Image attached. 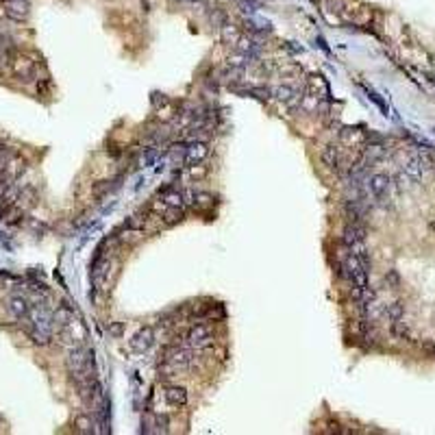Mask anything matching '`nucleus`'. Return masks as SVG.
<instances>
[{
  "mask_svg": "<svg viewBox=\"0 0 435 435\" xmlns=\"http://www.w3.org/2000/svg\"><path fill=\"white\" fill-rule=\"evenodd\" d=\"M7 309H9V313H11L13 318H17V320H24V318L31 313L29 302H26L22 296H11V298L7 300Z\"/></svg>",
  "mask_w": 435,
  "mask_h": 435,
  "instance_id": "1a4fd4ad",
  "label": "nucleus"
},
{
  "mask_svg": "<svg viewBox=\"0 0 435 435\" xmlns=\"http://www.w3.org/2000/svg\"><path fill=\"white\" fill-rule=\"evenodd\" d=\"M74 427H77L79 433H91V420L87 415H79V418L74 420Z\"/></svg>",
  "mask_w": 435,
  "mask_h": 435,
  "instance_id": "412c9836",
  "label": "nucleus"
},
{
  "mask_svg": "<svg viewBox=\"0 0 435 435\" xmlns=\"http://www.w3.org/2000/svg\"><path fill=\"white\" fill-rule=\"evenodd\" d=\"M383 313L387 316V320H390V322L401 320V318H403V313H405L403 302H399V300H396V302H390V305H387V307L383 309Z\"/></svg>",
  "mask_w": 435,
  "mask_h": 435,
  "instance_id": "f3484780",
  "label": "nucleus"
},
{
  "mask_svg": "<svg viewBox=\"0 0 435 435\" xmlns=\"http://www.w3.org/2000/svg\"><path fill=\"white\" fill-rule=\"evenodd\" d=\"M339 140H342V144H346V146H355L359 142H364V131L353 128V126H344L339 131Z\"/></svg>",
  "mask_w": 435,
  "mask_h": 435,
  "instance_id": "f8f14e48",
  "label": "nucleus"
},
{
  "mask_svg": "<svg viewBox=\"0 0 435 435\" xmlns=\"http://www.w3.org/2000/svg\"><path fill=\"white\" fill-rule=\"evenodd\" d=\"M163 222L165 224H177V222L183 218V207H168L163 211Z\"/></svg>",
  "mask_w": 435,
  "mask_h": 435,
  "instance_id": "aec40b11",
  "label": "nucleus"
},
{
  "mask_svg": "<svg viewBox=\"0 0 435 435\" xmlns=\"http://www.w3.org/2000/svg\"><path fill=\"white\" fill-rule=\"evenodd\" d=\"M11 68H13V74L17 79L31 81L33 74H35V61H31L29 57H24V54H17V57L11 61Z\"/></svg>",
  "mask_w": 435,
  "mask_h": 435,
  "instance_id": "39448f33",
  "label": "nucleus"
},
{
  "mask_svg": "<svg viewBox=\"0 0 435 435\" xmlns=\"http://www.w3.org/2000/svg\"><path fill=\"white\" fill-rule=\"evenodd\" d=\"M222 40H224L226 44H231V46H237V42L242 40V33H239L237 26L226 24V26H222Z\"/></svg>",
  "mask_w": 435,
  "mask_h": 435,
  "instance_id": "dca6fc26",
  "label": "nucleus"
},
{
  "mask_svg": "<svg viewBox=\"0 0 435 435\" xmlns=\"http://www.w3.org/2000/svg\"><path fill=\"white\" fill-rule=\"evenodd\" d=\"M209 155V146L205 142H192L187 148H185V163L192 165V163H200L205 161Z\"/></svg>",
  "mask_w": 435,
  "mask_h": 435,
  "instance_id": "423d86ee",
  "label": "nucleus"
},
{
  "mask_svg": "<svg viewBox=\"0 0 435 435\" xmlns=\"http://www.w3.org/2000/svg\"><path fill=\"white\" fill-rule=\"evenodd\" d=\"M163 399L170 407H183L187 403V392H185V387H181V385H168L163 390Z\"/></svg>",
  "mask_w": 435,
  "mask_h": 435,
  "instance_id": "6e6552de",
  "label": "nucleus"
},
{
  "mask_svg": "<svg viewBox=\"0 0 435 435\" xmlns=\"http://www.w3.org/2000/svg\"><path fill=\"white\" fill-rule=\"evenodd\" d=\"M274 96L281 100V103H285V105H290V107H294V105H300V91H296L294 87H290V85H279V87H274Z\"/></svg>",
  "mask_w": 435,
  "mask_h": 435,
  "instance_id": "9d476101",
  "label": "nucleus"
},
{
  "mask_svg": "<svg viewBox=\"0 0 435 435\" xmlns=\"http://www.w3.org/2000/svg\"><path fill=\"white\" fill-rule=\"evenodd\" d=\"M322 161L329 168H339V148L337 146H325L322 150Z\"/></svg>",
  "mask_w": 435,
  "mask_h": 435,
  "instance_id": "2eb2a0df",
  "label": "nucleus"
},
{
  "mask_svg": "<svg viewBox=\"0 0 435 435\" xmlns=\"http://www.w3.org/2000/svg\"><path fill=\"white\" fill-rule=\"evenodd\" d=\"M7 13L13 17V20H22L29 13V5L24 0H9L7 3Z\"/></svg>",
  "mask_w": 435,
  "mask_h": 435,
  "instance_id": "ddd939ff",
  "label": "nucleus"
},
{
  "mask_svg": "<svg viewBox=\"0 0 435 435\" xmlns=\"http://www.w3.org/2000/svg\"><path fill=\"white\" fill-rule=\"evenodd\" d=\"M214 342V329L211 325H194L187 333V344L192 348H207Z\"/></svg>",
  "mask_w": 435,
  "mask_h": 435,
  "instance_id": "f257e3e1",
  "label": "nucleus"
},
{
  "mask_svg": "<svg viewBox=\"0 0 435 435\" xmlns=\"http://www.w3.org/2000/svg\"><path fill=\"white\" fill-rule=\"evenodd\" d=\"M207 172H209V168L207 165H202V161L200 163H192L190 165V174L194 179H205L207 177Z\"/></svg>",
  "mask_w": 435,
  "mask_h": 435,
  "instance_id": "4be33fe9",
  "label": "nucleus"
},
{
  "mask_svg": "<svg viewBox=\"0 0 435 435\" xmlns=\"http://www.w3.org/2000/svg\"><path fill=\"white\" fill-rule=\"evenodd\" d=\"M163 202L168 207H183L185 202H183V192H177V190H172V192H165L163 194Z\"/></svg>",
  "mask_w": 435,
  "mask_h": 435,
  "instance_id": "6ab92c4d",
  "label": "nucleus"
},
{
  "mask_svg": "<svg viewBox=\"0 0 435 435\" xmlns=\"http://www.w3.org/2000/svg\"><path fill=\"white\" fill-rule=\"evenodd\" d=\"M368 190H370V194H372L374 198H379V200L385 198L387 192H390V177H387V174H381V172L372 174L370 181H368Z\"/></svg>",
  "mask_w": 435,
  "mask_h": 435,
  "instance_id": "20e7f679",
  "label": "nucleus"
},
{
  "mask_svg": "<svg viewBox=\"0 0 435 435\" xmlns=\"http://www.w3.org/2000/svg\"><path fill=\"white\" fill-rule=\"evenodd\" d=\"M111 333H114V335H120V333H122V325H114L111 327Z\"/></svg>",
  "mask_w": 435,
  "mask_h": 435,
  "instance_id": "b1692460",
  "label": "nucleus"
},
{
  "mask_svg": "<svg viewBox=\"0 0 435 435\" xmlns=\"http://www.w3.org/2000/svg\"><path fill=\"white\" fill-rule=\"evenodd\" d=\"M24 168H26L24 159H20V157H13V155H11V159L7 161V168H5V172H7V177L17 179V177H20V174L24 172Z\"/></svg>",
  "mask_w": 435,
  "mask_h": 435,
  "instance_id": "4468645a",
  "label": "nucleus"
},
{
  "mask_svg": "<svg viewBox=\"0 0 435 435\" xmlns=\"http://www.w3.org/2000/svg\"><path fill=\"white\" fill-rule=\"evenodd\" d=\"M364 239H366V229L359 222H348V226L344 229V244L353 248L355 244H362Z\"/></svg>",
  "mask_w": 435,
  "mask_h": 435,
  "instance_id": "0eeeda50",
  "label": "nucleus"
},
{
  "mask_svg": "<svg viewBox=\"0 0 435 435\" xmlns=\"http://www.w3.org/2000/svg\"><path fill=\"white\" fill-rule=\"evenodd\" d=\"M422 172H424V165H422L420 157H409V159L405 161V174L411 181H420L422 179Z\"/></svg>",
  "mask_w": 435,
  "mask_h": 435,
  "instance_id": "9b49d317",
  "label": "nucleus"
},
{
  "mask_svg": "<svg viewBox=\"0 0 435 435\" xmlns=\"http://www.w3.org/2000/svg\"><path fill=\"white\" fill-rule=\"evenodd\" d=\"M131 348L135 350V353H148L150 350V346L155 344V331L150 327H142V329H137L133 333V337H131Z\"/></svg>",
  "mask_w": 435,
  "mask_h": 435,
  "instance_id": "7ed1b4c3",
  "label": "nucleus"
},
{
  "mask_svg": "<svg viewBox=\"0 0 435 435\" xmlns=\"http://www.w3.org/2000/svg\"><path fill=\"white\" fill-rule=\"evenodd\" d=\"M383 155H385L383 146H376V144L368 146L366 150H364V163H372V161H376V159H381Z\"/></svg>",
  "mask_w": 435,
  "mask_h": 435,
  "instance_id": "a211bd4d",
  "label": "nucleus"
},
{
  "mask_svg": "<svg viewBox=\"0 0 435 435\" xmlns=\"http://www.w3.org/2000/svg\"><path fill=\"white\" fill-rule=\"evenodd\" d=\"M192 350L190 348H183V346H168L163 350V362H168L172 366H177L179 370L187 368L192 364Z\"/></svg>",
  "mask_w": 435,
  "mask_h": 435,
  "instance_id": "f03ea898",
  "label": "nucleus"
},
{
  "mask_svg": "<svg viewBox=\"0 0 435 435\" xmlns=\"http://www.w3.org/2000/svg\"><path fill=\"white\" fill-rule=\"evenodd\" d=\"M144 222H146V220H144L142 216H133V218H128L126 226H128V229H137V231H140V229L144 226Z\"/></svg>",
  "mask_w": 435,
  "mask_h": 435,
  "instance_id": "5701e85b",
  "label": "nucleus"
}]
</instances>
